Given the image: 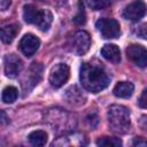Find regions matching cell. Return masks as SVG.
Masks as SVG:
<instances>
[{"mask_svg": "<svg viewBox=\"0 0 147 147\" xmlns=\"http://www.w3.org/2000/svg\"><path fill=\"white\" fill-rule=\"evenodd\" d=\"M79 79L83 87L92 93L101 92L110 83V78L107 72L101 67L92 63L82 64L79 70Z\"/></svg>", "mask_w": 147, "mask_h": 147, "instance_id": "obj_1", "label": "cell"}, {"mask_svg": "<svg viewBox=\"0 0 147 147\" xmlns=\"http://www.w3.org/2000/svg\"><path fill=\"white\" fill-rule=\"evenodd\" d=\"M107 117H108L109 126L114 132L124 134L130 130L131 118H130V111L126 107L121 105L110 106L107 113Z\"/></svg>", "mask_w": 147, "mask_h": 147, "instance_id": "obj_2", "label": "cell"}, {"mask_svg": "<svg viewBox=\"0 0 147 147\" xmlns=\"http://www.w3.org/2000/svg\"><path fill=\"white\" fill-rule=\"evenodd\" d=\"M71 52L76 55H84L88 52L91 46V37L86 31H77L70 39L69 42Z\"/></svg>", "mask_w": 147, "mask_h": 147, "instance_id": "obj_3", "label": "cell"}, {"mask_svg": "<svg viewBox=\"0 0 147 147\" xmlns=\"http://www.w3.org/2000/svg\"><path fill=\"white\" fill-rule=\"evenodd\" d=\"M96 29L106 39H115L121 36L119 23L114 18H100L96 22Z\"/></svg>", "mask_w": 147, "mask_h": 147, "instance_id": "obj_4", "label": "cell"}, {"mask_svg": "<svg viewBox=\"0 0 147 147\" xmlns=\"http://www.w3.org/2000/svg\"><path fill=\"white\" fill-rule=\"evenodd\" d=\"M70 76V69L65 63L55 64L49 74V83L54 88H59L63 86Z\"/></svg>", "mask_w": 147, "mask_h": 147, "instance_id": "obj_5", "label": "cell"}, {"mask_svg": "<svg viewBox=\"0 0 147 147\" xmlns=\"http://www.w3.org/2000/svg\"><path fill=\"white\" fill-rule=\"evenodd\" d=\"M127 59L140 68L147 67V48L139 44H131L126 48Z\"/></svg>", "mask_w": 147, "mask_h": 147, "instance_id": "obj_6", "label": "cell"}, {"mask_svg": "<svg viewBox=\"0 0 147 147\" xmlns=\"http://www.w3.org/2000/svg\"><path fill=\"white\" fill-rule=\"evenodd\" d=\"M147 13V6L142 0H136L131 3H129L124 10H123V16L124 18L137 22L140 18H142Z\"/></svg>", "mask_w": 147, "mask_h": 147, "instance_id": "obj_7", "label": "cell"}, {"mask_svg": "<svg viewBox=\"0 0 147 147\" xmlns=\"http://www.w3.org/2000/svg\"><path fill=\"white\" fill-rule=\"evenodd\" d=\"M3 68L5 74L9 78H15L23 69L22 60L15 54H7L3 59Z\"/></svg>", "mask_w": 147, "mask_h": 147, "instance_id": "obj_8", "label": "cell"}, {"mask_svg": "<svg viewBox=\"0 0 147 147\" xmlns=\"http://www.w3.org/2000/svg\"><path fill=\"white\" fill-rule=\"evenodd\" d=\"M39 46H40V40L32 33L24 34L20 41V49L28 57L32 56L38 51Z\"/></svg>", "mask_w": 147, "mask_h": 147, "instance_id": "obj_9", "label": "cell"}, {"mask_svg": "<svg viewBox=\"0 0 147 147\" xmlns=\"http://www.w3.org/2000/svg\"><path fill=\"white\" fill-rule=\"evenodd\" d=\"M41 72H42V67L39 63H32V65L30 67L29 71H28V76L25 78V80H23L22 85L23 88L25 91H30L32 90L41 79Z\"/></svg>", "mask_w": 147, "mask_h": 147, "instance_id": "obj_10", "label": "cell"}, {"mask_svg": "<svg viewBox=\"0 0 147 147\" xmlns=\"http://www.w3.org/2000/svg\"><path fill=\"white\" fill-rule=\"evenodd\" d=\"M101 55L109 62L118 63L121 61V52L119 48L114 44H106L101 48Z\"/></svg>", "mask_w": 147, "mask_h": 147, "instance_id": "obj_11", "label": "cell"}, {"mask_svg": "<svg viewBox=\"0 0 147 147\" xmlns=\"http://www.w3.org/2000/svg\"><path fill=\"white\" fill-rule=\"evenodd\" d=\"M134 91V86L132 83L130 82H119L115 85L113 92L114 95L117 98H123V99H127L132 95Z\"/></svg>", "mask_w": 147, "mask_h": 147, "instance_id": "obj_12", "label": "cell"}, {"mask_svg": "<svg viewBox=\"0 0 147 147\" xmlns=\"http://www.w3.org/2000/svg\"><path fill=\"white\" fill-rule=\"evenodd\" d=\"M41 15V10L34 7L33 5H25L23 8V18L29 24H36L38 23Z\"/></svg>", "mask_w": 147, "mask_h": 147, "instance_id": "obj_13", "label": "cell"}, {"mask_svg": "<svg viewBox=\"0 0 147 147\" xmlns=\"http://www.w3.org/2000/svg\"><path fill=\"white\" fill-rule=\"evenodd\" d=\"M18 31H20V25H17L15 23L5 25L1 29V40H2V42L10 44L15 39Z\"/></svg>", "mask_w": 147, "mask_h": 147, "instance_id": "obj_14", "label": "cell"}, {"mask_svg": "<svg viewBox=\"0 0 147 147\" xmlns=\"http://www.w3.org/2000/svg\"><path fill=\"white\" fill-rule=\"evenodd\" d=\"M65 98L70 103H76L80 105L85 102V95H83V92L77 87V86H71L70 88L67 90Z\"/></svg>", "mask_w": 147, "mask_h": 147, "instance_id": "obj_15", "label": "cell"}, {"mask_svg": "<svg viewBox=\"0 0 147 147\" xmlns=\"http://www.w3.org/2000/svg\"><path fill=\"white\" fill-rule=\"evenodd\" d=\"M52 22H53V14L48 9H42L41 10L40 18H39V21L37 23V26L41 31H47L51 28Z\"/></svg>", "mask_w": 147, "mask_h": 147, "instance_id": "obj_16", "label": "cell"}, {"mask_svg": "<svg viewBox=\"0 0 147 147\" xmlns=\"http://www.w3.org/2000/svg\"><path fill=\"white\" fill-rule=\"evenodd\" d=\"M47 133L45 131H33L28 136V139L33 146H44L47 142Z\"/></svg>", "mask_w": 147, "mask_h": 147, "instance_id": "obj_17", "label": "cell"}, {"mask_svg": "<svg viewBox=\"0 0 147 147\" xmlns=\"http://www.w3.org/2000/svg\"><path fill=\"white\" fill-rule=\"evenodd\" d=\"M18 96V91L16 87L14 86H6L2 91V94H1V99L5 103H13L14 101H16Z\"/></svg>", "mask_w": 147, "mask_h": 147, "instance_id": "obj_18", "label": "cell"}, {"mask_svg": "<svg viewBox=\"0 0 147 147\" xmlns=\"http://www.w3.org/2000/svg\"><path fill=\"white\" fill-rule=\"evenodd\" d=\"M98 146H106V147H119L122 146V140L119 138L113 137H101L96 140Z\"/></svg>", "mask_w": 147, "mask_h": 147, "instance_id": "obj_19", "label": "cell"}, {"mask_svg": "<svg viewBox=\"0 0 147 147\" xmlns=\"http://www.w3.org/2000/svg\"><path fill=\"white\" fill-rule=\"evenodd\" d=\"M74 23L77 25H84L86 23V14L84 9V3L82 0L78 1V13L74 16Z\"/></svg>", "mask_w": 147, "mask_h": 147, "instance_id": "obj_20", "label": "cell"}, {"mask_svg": "<svg viewBox=\"0 0 147 147\" xmlns=\"http://www.w3.org/2000/svg\"><path fill=\"white\" fill-rule=\"evenodd\" d=\"M86 2L88 7L92 8L93 10H100L110 6L111 0H86Z\"/></svg>", "mask_w": 147, "mask_h": 147, "instance_id": "obj_21", "label": "cell"}, {"mask_svg": "<svg viewBox=\"0 0 147 147\" xmlns=\"http://www.w3.org/2000/svg\"><path fill=\"white\" fill-rule=\"evenodd\" d=\"M136 33L138 37H140L142 39H147V23L138 26V29L136 30Z\"/></svg>", "mask_w": 147, "mask_h": 147, "instance_id": "obj_22", "label": "cell"}, {"mask_svg": "<svg viewBox=\"0 0 147 147\" xmlns=\"http://www.w3.org/2000/svg\"><path fill=\"white\" fill-rule=\"evenodd\" d=\"M138 103H139V106H140L141 108L147 109V88L142 91V93H141V95H140V98H139Z\"/></svg>", "mask_w": 147, "mask_h": 147, "instance_id": "obj_23", "label": "cell"}, {"mask_svg": "<svg viewBox=\"0 0 147 147\" xmlns=\"http://www.w3.org/2000/svg\"><path fill=\"white\" fill-rule=\"evenodd\" d=\"M132 145L133 146H147V140H145L144 138H141V137H137V138H134L133 139V141H132Z\"/></svg>", "mask_w": 147, "mask_h": 147, "instance_id": "obj_24", "label": "cell"}, {"mask_svg": "<svg viewBox=\"0 0 147 147\" xmlns=\"http://www.w3.org/2000/svg\"><path fill=\"white\" fill-rule=\"evenodd\" d=\"M11 3V0H0V8L1 10H6Z\"/></svg>", "mask_w": 147, "mask_h": 147, "instance_id": "obj_25", "label": "cell"}, {"mask_svg": "<svg viewBox=\"0 0 147 147\" xmlns=\"http://www.w3.org/2000/svg\"><path fill=\"white\" fill-rule=\"evenodd\" d=\"M140 124H141V127H144L145 130H147V116H142L141 117Z\"/></svg>", "mask_w": 147, "mask_h": 147, "instance_id": "obj_26", "label": "cell"}, {"mask_svg": "<svg viewBox=\"0 0 147 147\" xmlns=\"http://www.w3.org/2000/svg\"><path fill=\"white\" fill-rule=\"evenodd\" d=\"M6 119H7V117H6V114H5V111H1V123H2V124H5Z\"/></svg>", "mask_w": 147, "mask_h": 147, "instance_id": "obj_27", "label": "cell"}, {"mask_svg": "<svg viewBox=\"0 0 147 147\" xmlns=\"http://www.w3.org/2000/svg\"><path fill=\"white\" fill-rule=\"evenodd\" d=\"M59 1H62V2H65V0H59Z\"/></svg>", "mask_w": 147, "mask_h": 147, "instance_id": "obj_28", "label": "cell"}, {"mask_svg": "<svg viewBox=\"0 0 147 147\" xmlns=\"http://www.w3.org/2000/svg\"><path fill=\"white\" fill-rule=\"evenodd\" d=\"M40 1H41V0H40Z\"/></svg>", "mask_w": 147, "mask_h": 147, "instance_id": "obj_29", "label": "cell"}]
</instances>
